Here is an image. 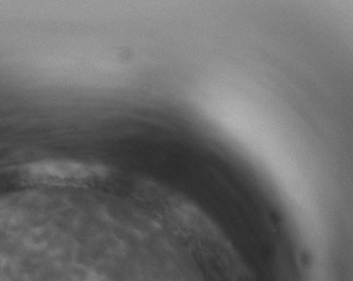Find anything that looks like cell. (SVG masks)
Listing matches in <instances>:
<instances>
[{"instance_id":"obj_1","label":"cell","mask_w":353,"mask_h":281,"mask_svg":"<svg viewBox=\"0 0 353 281\" xmlns=\"http://www.w3.org/2000/svg\"><path fill=\"white\" fill-rule=\"evenodd\" d=\"M27 181L50 185H84L103 174L102 167L77 160H46L27 164L21 169Z\"/></svg>"}]
</instances>
